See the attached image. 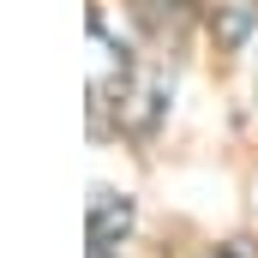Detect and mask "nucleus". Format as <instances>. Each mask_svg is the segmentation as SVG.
Masks as SVG:
<instances>
[{"instance_id":"nucleus-1","label":"nucleus","mask_w":258,"mask_h":258,"mask_svg":"<svg viewBox=\"0 0 258 258\" xmlns=\"http://www.w3.org/2000/svg\"><path fill=\"white\" fill-rule=\"evenodd\" d=\"M156 120H162V78H150L138 54L114 36L108 12L90 6V132L144 138Z\"/></svg>"},{"instance_id":"nucleus-2","label":"nucleus","mask_w":258,"mask_h":258,"mask_svg":"<svg viewBox=\"0 0 258 258\" xmlns=\"http://www.w3.org/2000/svg\"><path fill=\"white\" fill-rule=\"evenodd\" d=\"M198 18H204V36L216 42L222 60H234L258 36V0H198Z\"/></svg>"},{"instance_id":"nucleus-3","label":"nucleus","mask_w":258,"mask_h":258,"mask_svg":"<svg viewBox=\"0 0 258 258\" xmlns=\"http://www.w3.org/2000/svg\"><path fill=\"white\" fill-rule=\"evenodd\" d=\"M132 222H138V210H132L126 192H114V186L90 192V216H84V240L90 246H126Z\"/></svg>"},{"instance_id":"nucleus-4","label":"nucleus","mask_w":258,"mask_h":258,"mask_svg":"<svg viewBox=\"0 0 258 258\" xmlns=\"http://www.w3.org/2000/svg\"><path fill=\"white\" fill-rule=\"evenodd\" d=\"M210 258H258V252H252V240H228V246H216Z\"/></svg>"},{"instance_id":"nucleus-5","label":"nucleus","mask_w":258,"mask_h":258,"mask_svg":"<svg viewBox=\"0 0 258 258\" xmlns=\"http://www.w3.org/2000/svg\"><path fill=\"white\" fill-rule=\"evenodd\" d=\"M90 258H120V246H90Z\"/></svg>"}]
</instances>
